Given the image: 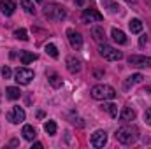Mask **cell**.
<instances>
[{"instance_id":"obj_1","label":"cell","mask_w":151,"mask_h":149,"mask_svg":"<svg viewBox=\"0 0 151 149\" xmlns=\"http://www.w3.org/2000/svg\"><path fill=\"white\" fill-rule=\"evenodd\" d=\"M116 139H118V142H121L125 146H132L139 139V130L134 125H125L116 130Z\"/></svg>"},{"instance_id":"obj_2","label":"cell","mask_w":151,"mask_h":149,"mask_svg":"<svg viewBox=\"0 0 151 149\" xmlns=\"http://www.w3.org/2000/svg\"><path fill=\"white\" fill-rule=\"evenodd\" d=\"M90 95L95 98V100H113L116 97V90L109 84H97L91 88Z\"/></svg>"},{"instance_id":"obj_3","label":"cell","mask_w":151,"mask_h":149,"mask_svg":"<svg viewBox=\"0 0 151 149\" xmlns=\"http://www.w3.org/2000/svg\"><path fill=\"white\" fill-rule=\"evenodd\" d=\"M44 16L51 21H63L67 18V11L62 7V5H56V4H49L44 7Z\"/></svg>"},{"instance_id":"obj_4","label":"cell","mask_w":151,"mask_h":149,"mask_svg":"<svg viewBox=\"0 0 151 149\" xmlns=\"http://www.w3.org/2000/svg\"><path fill=\"white\" fill-rule=\"evenodd\" d=\"M99 53H100V56H104L106 60H111V62H119V60L123 58V53H121V51L114 49V47L107 46V44H100Z\"/></svg>"},{"instance_id":"obj_5","label":"cell","mask_w":151,"mask_h":149,"mask_svg":"<svg viewBox=\"0 0 151 149\" xmlns=\"http://www.w3.org/2000/svg\"><path fill=\"white\" fill-rule=\"evenodd\" d=\"M128 63L135 69H151V58L150 56H141V54H132L128 56Z\"/></svg>"},{"instance_id":"obj_6","label":"cell","mask_w":151,"mask_h":149,"mask_svg":"<svg viewBox=\"0 0 151 149\" xmlns=\"http://www.w3.org/2000/svg\"><path fill=\"white\" fill-rule=\"evenodd\" d=\"M32 79H34V72H32L30 69L21 67V69H18V70L14 72V81H16L18 84H28Z\"/></svg>"},{"instance_id":"obj_7","label":"cell","mask_w":151,"mask_h":149,"mask_svg":"<svg viewBox=\"0 0 151 149\" xmlns=\"http://www.w3.org/2000/svg\"><path fill=\"white\" fill-rule=\"evenodd\" d=\"M81 19H83V23H99L104 19V16L97 9H84L81 14Z\"/></svg>"},{"instance_id":"obj_8","label":"cell","mask_w":151,"mask_h":149,"mask_svg":"<svg viewBox=\"0 0 151 149\" xmlns=\"http://www.w3.org/2000/svg\"><path fill=\"white\" fill-rule=\"evenodd\" d=\"M67 37H69V42H70L72 49L77 51V49L83 47V37H81L79 32H76L74 28H69V30H67Z\"/></svg>"},{"instance_id":"obj_9","label":"cell","mask_w":151,"mask_h":149,"mask_svg":"<svg viewBox=\"0 0 151 149\" xmlns=\"http://www.w3.org/2000/svg\"><path fill=\"white\" fill-rule=\"evenodd\" d=\"M107 144V133L104 130H97L91 135V146L93 148H104Z\"/></svg>"},{"instance_id":"obj_10","label":"cell","mask_w":151,"mask_h":149,"mask_svg":"<svg viewBox=\"0 0 151 149\" xmlns=\"http://www.w3.org/2000/svg\"><path fill=\"white\" fill-rule=\"evenodd\" d=\"M7 119H9L11 123L18 125V123H21V121H25V111H23L21 107L14 105V107H12V111L7 114Z\"/></svg>"},{"instance_id":"obj_11","label":"cell","mask_w":151,"mask_h":149,"mask_svg":"<svg viewBox=\"0 0 151 149\" xmlns=\"http://www.w3.org/2000/svg\"><path fill=\"white\" fill-rule=\"evenodd\" d=\"M67 70L70 74H77L81 70V60L76 58V56H69L67 58Z\"/></svg>"},{"instance_id":"obj_12","label":"cell","mask_w":151,"mask_h":149,"mask_svg":"<svg viewBox=\"0 0 151 149\" xmlns=\"http://www.w3.org/2000/svg\"><path fill=\"white\" fill-rule=\"evenodd\" d=\"M0 11H2V14L11 16V14L16 11V4H14L12 0H2V2H0Z\"/></svg>"},{"instance_id":"obj_13","label":"cell","mask_w":151,"mask_h":149,"mask_svg":"<svg viewBox=\"0 0 151 149\" xmlns=\"http://www.w3.org/2000/svg\"><path fill=\"white\" fill-rule=\"evenodd\" d=\"M135 111L132 109V107H123V111L119 112V119L123 121V123H130V121H134L135 119Z\"/></svg>"},{"instance_id":"obj_14","label":"cell","mask_w":151,"mask_h":149,"mask_svg":"<svg viewBox=\"0 0 151 149\" xmlns=\"http://www.w3.org/2000/svg\"><path fill=\"white\" fill-rule=\"evenodd\" d=\"M91 37L95 39L99 44H106V32L102 27H93L91 28Z\"/></svg>"},{"instance_id":"obj_15","label":"cell","mask_w":151,"mask_h":149,"mask_svg":"<svg viewBox=\"0 0 151 149\" xmlns=\"http://www.w3.org/2000/svg\"><path fill=\"white\" fill-rule=\"evenodd\" d=\"M128 28H130L132 34H141L142 32V21L137 19V18H134V19L128 21Z\"/></svg>"},{"instance_id":"obj_16","label":"cell","mask_w":151,"mask_h":149,"mask_svg":"<svg viewBox=\"0 0 151 149\" xmlns=\"http://www.w3.org/2000/svg\"><path fill=\"white\" fill-rule=\"evenodd\" d=\"M19 58H21V63H23V65H28V63L35 62L39 56L35 54V53H28V51H23V53L19 54Z\"/></svg>"},{"instance_id":"obj_17","label":"cell","mask_w":151,"mask_h":149,"mask_svg":"<svg viewBox=\"0 0 151 149\" xmlns=\"http://www.w3.org/2000/svg\"><path fill=\"white\" fill-rule=\"evenodd\" d=\"M21 135H23L27 140H34V139L37 137V133H35L34 126H30V125H25V126H23V132H21Z\"/></svg>"},{"instance_id":"obj_18","label":"cell","mask_w":151,"mask_h":149,"mask_svg":"<svg viewBox=\"0 0 151 149\" xmlns=\"http://www.w3.org/2000/svg\"><path fill=\"white\" fill-rule=\"evenodd\" d=\"M111 35H113V39L118 42V44H125V42H127V35H125V32H121L119 28H113Z\"/></svg>"},{"instance_id":"obj_19","label":"cell","mask_w":151,"mask_h":149,"mask_svg":"<svg viewBox=\"0 0 151 149\" xmlns=\"http://www.w3.org/2000/svg\"><path fill=\"white\" fill-rule=\"evenodd\" d=\"M21 7H23L28 14H35V12H37V9H35V5H34L32 0H21Z\"/></svg>"},{"instance_id":"obj_20","label":"cell","mask_w":151,"mask_h":149,"mask_svg":"<svg viewBox=\"0 0 151 149\" xmlns=\"http://www.w3.org/2000/svg\"><path fill=\"white\" fill-rule=\"evenodd\" d=\"M7 98H11V100H18L19 98V95H21V91H19V88H14V86H11V88H7Z\"/></svg>"},{"instance_id":"obj_21","label":"cell","mask_w":151,"mask_h":149,"mask_svg":"<svg viewBox=\"0 0 151 149\" xmlns=\"http://www.w3.org/2000/svg\"><path fill=\"white\" fill-rule=\"evenodd\" d=\"M49 84L53 86V88H62V84H63V81H62V77L56 74H51L49 75Z\"/></svg>"},{"instance_id":"obj_22","label":"cell","mask_w":151,"mask_h":149,"mask_svg":"<svg viewBox=\"0 0 151 149\" xmlns=\"http://www.w3.org/2000/svg\"><path fill=\"white\" fill-rule=\"evenodd\" d=\"M144 77H142V74H134L128 77V81L125 82V88H128V86H132V84H137V82H141Z\"/></svg>"},{"instance_id":"obj_23","label":"cell","mask_w":151,"mask_h":149,"mask_svg":"<svg viewBox=\"0 0 151 149\" xmlns=\"http://www.w3.org/2000/svg\"><path fill=\"white\" fill-rule=\"evenodd\" d=\"M44 51H46L51 58H58V49H56V46H55V44H46Z\"/></svg>"},{"instance_id":"obj_24","label":"cell","mask_w":151,"mask_h":149,"mask_svg":"<svg viewBox=\"0 0 151 149\" xmlns=\"http://www.w3.org/2000/svg\"><path fill=\"white\" fill-rule=\"evenodd\" d=\"M44 130H46L47 135H55V133H56V123H55V121H47V123L44 125Z\"/></svg>"},{"instance_id":"obj_25","label":"cell","mask_w":151,"mask_h":149,"mask_svg":"<svg viewBox=\"0 0 151 149\" xmlns=\"http://www.w3.org/2000/svg\"><path fill=\"white\" fill-rule=\"evenodd\" d=\"M102 107L111 114V117H116L118 116V105H114V104H104Z\"/></svg>"},{"instance_id":"obj_26","label":"cell","mask_w":151,"mask_h":149,"mask_svg":"<svg viewBox=\"0 0 151 149\" xmlns=\"http://www.w3.org/2000/svg\"><path fill=\"white\" fill-rule=\"evenodd\" d=\"M14 37L19 39V40H28V34H27L25 28H18V30L14 32Z\"/></svg>"},{"instance_id":"obj_27","label":"cell","mask_w":151,"mask_h":149,"mask_svg":"<svg viewBox=\"0 0 151 149\" xmlns=\"http://www.w3.org/2000/svg\"><path fill=\"white\" fill-rule=\"evenodd\" d=\"M11 75H12V72H11L9 67H4V69H2V77H4V79H9Z\"/></svg>"},{"instance_id":"obj_28","label":"cell","mask_w":151,"mask_h":149,"mask_svg":"<svg viewBox=\"0 0 151 149\" xmlns=\"http://www.w3.org/2000/svg\"><path fill=\"white\" fill-rule=\"evenodd\" d=\"M144 121L151 126V109H146V112H144Z\"/></svg>"},{"instance_id":"obj_29","label":"cell","mask_w":151,"mask_h":149,"mask_svg":"<svg viewBox=\"0 0 151 149\" xmlns=\"http://www.w3.org/2000/svg\"><path fill=\"white\" fill-rule=\"evenodd\" d=\"M146 42H148V37H146V35H142V37L139 39V44H141V46H144Z\"/></svg>"},{"instance_id":"obj_30","label":"cell","mask_w":151,"mask_h":149,"mask_svg":"<svg viewBox=\"0 0 151 149\" xmlns=\"http://www.w3.org/2000/svg\"><path fill=\"white\" fill-rule=\"evenodd\" d=\"M34 148H42V144H40V142H35V144H34ZM34 148H32V149H34Z\"/></svg>"},{"instance_id":"obj_31","label":"cell","mask_w":151,"mask_h":149,"mask_svg":"<svg viewBox=\"0 0 151 149\" xmlns=\"http://www.w3.org/2000/svg\"><path fill=\"white\" fill-rule=\"evenodd\" d=\"M83 2H84V0H77V5H83Z\"/></svg>"},{"instance_id":"obj_32","label":"cell","mask_w":151,"mask_h":149,"mask_svg":"<svg viewBox=\"0 0 151 149\" xmlns=\"http://www.w3.org/2000/svg\"><path fill=\"white\" fill-rule=\"evenodd\" d=\"M127 2H128V4H135L137 0H127Z\"/></svg>"},{"instance_id":"obj_33","label":"cell","mask_w":151,"mask_h":149,"mask_svg":"<svg viewBox=\"0 0 151 149\" xmlns=\"http://www.w3.org/2000/svg\"><path fill=\"white\" fill-rule=\"evenodd\" d=\"M35 2H42V0H35Z\"/></svg>"}]
</instances>
